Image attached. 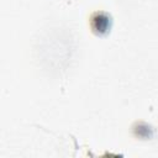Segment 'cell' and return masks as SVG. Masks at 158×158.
Wrapping results in <instances>:
<instances>
[{
	"label": "cell",
	"mask_w": 158,
	"mask_h": 158,
	"mask_svg": "<svg viewBox=\"0 0 158 158\" xmlns=\"http://www.w3.org/2000/svg\"><path fill=\"white\" fill-rule=\"evenodd\" d=\"M91 28L98 35L106 33L111 27V20L110 16L104 12H95L91 16Z\"/></svg>",
	"instance_id": "1"
}]
</instances>
